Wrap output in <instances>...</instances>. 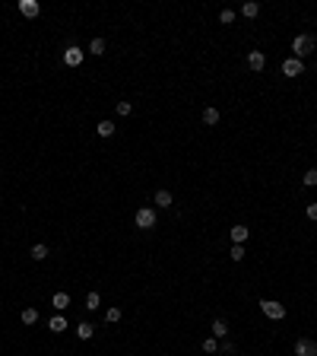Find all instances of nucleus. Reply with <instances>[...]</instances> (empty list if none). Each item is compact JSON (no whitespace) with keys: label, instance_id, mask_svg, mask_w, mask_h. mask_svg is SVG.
I'll use <instances>...</instances> for the list:
<instances>
[{"label":"nucleus","instance_id":"1","mask_svg":"<svg viewBox=\"0 0 317 356\" xmlns=\"http://www.w3.org/2000/svg\"><path fill=\"white\" fill-rule=\"evenodd\" d=\"M314 51V35H295L292 38V57H308Z\"/></svg>","mask_w":317,"mask_h":356},{"label":"nucleus","instance_id":"2","mask_svg":"<svg viewBox=\"0 0 317 356\" xmlns=\"http://www.w3.org/2000/svg\"><path fill=\"white\" fill-rule=\"evenodd\" d=\"M260 312H264L267 318H273V321L286 318V305H282V302H276V299H260Z\"/></svg>","mask_w":317,"mask_h":356},{"label":"nucleus","instance_id":"3","mask_svg":"<svg viewBox=\"0 0 317 356\" xmlns=\"http://www.w3.org/2000/svg\"><path fill=\"white\" fill-rule=\"evenodd\" d=\"M133 223H137V229H152V226H156V210H152V207H140Z\"/></svg>","mask_w":317,"mask_h":356},{"label":"nucleus","instance_id":"4","mask_svg":"<svg viewBox=\"0 0 317 356\" xmlns=\"http://www.w3.org/2000/svg\"><path fill=\"white\" fill-rule=\"evenodd\" d=\"M295 356H317V344L311 337H298L295 340Z\"/></svg>","mask_w":317,"mask_h":356},{"label":"nucleus","instance_id":"5","mask_svg":"<svg viewBox=\"0 0 317 356\" xmlns=\"http://www.w3.org/2000/svg\"><path fill=\"white\" fill-rule=\"evenodd\" d=\"M301 70H305V64H301L298 57H286L282 60V77H301Z\"/></svg>","mask_w":317,"mask_h":356},{"label":"nucleus","instance_id":"6","mask_svg":"<svg viewBox=\"0 0 317 356\" xmlns=\"http://www.w3.org/2000/svg\"><path fill=\"white\" fill-rule=\"evenodd\" d=\"M64 64L67 67H79L83 64V48H79V45H70V48L64 51Z\"/></svg>","mask_w":317,"mask_h":356},{"label":"nucleus","instance_id":"7","mask_svg":"<svg viewBox=\"0 0 317 356\" xmlns=\"http://www.w3.org/2000/svg\"><path fill=\"white\" fill-rule=\"evenodd\" d=\"M19 13L29 19H35L38 13H42V6H38V0H19Z\"/></svg>","mask_w":317,"mask_h":356},{"label":"nucleus","instance_id":"8","mask_svg":"<svg viewBox=\"0 0 317 356\" xmlns=\"http://www.w3.org/2000/svg\"><path fill=\"white\" fill-rule=\"evenodd\" d=\"M247 67H251V70H264L267 67V55L264 51H251V55H247Z\"/></svg>","mask_w":317,"mask_h":356},{"label":"nucleus","instance_id":"9","mask_svg":"<svg viewBox=\"0 0 317 356\" xmlns=\"http://www.w3.org/2000/svg\"><path fill=\"white\" fill-rule=\"evenodd\" d=\"M51 305L57 308V312H64V308L70 305V293H64V290H60V293H54V296H51Z\"/></svg>","mask_w":317,"mask_h":356},{"label":"nucleus","instance_id":"10","mask_svg":"<svg viewBox=\"0 0 317 356\" xmlns=\"http://www.w3.org/2000/svg\"><path fill=\"white\" fill-rule=\"evenodd\" d=\"M247 226H232V229H228V236H232V245H241V242L247 239Z\"/></svg>","mask_w":317,"mask_h":356},{"label":"nucleus","instance_id":"11","mask_svg":"<svg viewBox=\"0 0 317 356\" xmlns=\"http://www.w3.org/2000/svg\"><path fill=\"white\" fill-rule=\"evenodd\" d=\"M210 334H213L216 340H219V337H225V334H228V321H225V318H216V321H213V331H210Z\"/></svg>","mask_w":317,"mask_h":356},{"label":"nucleus","instance_id":"12","mask_svg":"<svg viewBox=\"0 0 317 356\" xmlns=\"http://www.w3.org/2000/svg\"><path fill=\"white\" fill-rule=\"evenodd\" d=\"M48 328H51V331H54V334H60V331H67V318H64V315H60V312H57V315H54V318L48 321Z\"/></svg>","mask_w":317,"mask_h":356},{"label":"nucleus","instance_id":"13","mask_svg":"<svg viewBox=\"0 0 317 356\" xmlns=\"http://www.w3.org/2000/svg\"><path fill=\"white\" fill-rule=\"evenodd\" d=\"M92 334H96V328H92L89 321H79V328H76V337H79V340H89Z\"/></svg>","mask_w":317,"mask_h":356},{"label":"nucleus","instance_id":"14","mask_svg":"<svg viewBox=\"0 0 317 356\" xmlns=\"http://www.w3.org/2000/svg\"><path fill=\"white\" fill-rule=\"evenodd\" d=\"M203 124H219V109H213V105H210V109H203Z\"/></svg>","mask_w":317,"mask_h":356},{"label":"nucleus","instance_id":"15","mask_svg":"<svg viewBox=\"0 0 317 356\" xmlns=\"http://www.w3.org/2000/svg\"><path fill=\"white\" fill-rule=\"evenodd\" d=\"M260 13V3H254V0H247L244 6H241V16H247V19H254Z\"/></svg>","mask_w":317,"mask_h":356},{"label":"nucleus","instance_id":"16","mask_svg":"<svg viewBox=\"0 0 317 356\" xmlns=\"http://www.w3.org/2000/svg\"><path fill=\"white\" fill-rule=\"evenodd\" d=\"M89 55H96V57L105 55V38H92L89 42Z\"/></svg>","mask_w":317,"mask_h":356},{"label":"nucleus","instance_id":"17","mask_svg":"<svg viewBox=\"0 0 317 356\" xmlns=\"http://www.w3.org/2000/svg\"><path fill=\"white\" fill-rule=\"evenodd\" d=\"M45 258H48V245H42V242L32 245V261H45Z\"/></svg>","mask_w":317,"mask_h":356},{"label":"nucleus","instance_id":"18","mask_svg":"<svg viewBox=\"0 0 317 356\" xmlns=\"http://www.w3.org/2000/svg\"><path fill=\"white\" fill-rule=\"evenodd\" d=\"M96 131H98V137H111V134H114V124H111V121H98Z\"/></svg>","mask_w":317,"mask_h":356},{"label":"nucleus","instance_id":"19","mask_svg":"<svg viewBox=\"0 0 317 356\" xmlns=\"http://www.w3.org/2000/svg\"><path fill=\"white\" fill-rule=\"evenodd\" d=\"M121 315H124V312H121L118 305H111V308L105 312V321H108V325H118V321H121Z\"/></svg>","mask_w":317,"mask_h":356},{"label":"nucleus","instance_id":"20","mask_svg":"<svg viewBox=\"0 0 317 356\" xmlns=\"http://www.w3.org/2000/svg\"><path fill=\"white\" fill-rule=\"evenodd\" d=\"M156 204H159V207H171V191H165V188H162V191H156Z\"/></svg>","mask_w":317,"mask_h":356},{"label":"nucleus","instance_id":"21","mask_svg":"<svg viewBox=\"0 0 317 356\" xmlns=\"http://www.w3.org/2000/svg\"><path fill=\"white\" fill-rule=\"evenodd\" d=\"M98 305H102V296H98V293H89V296H86V308H89V312H96Z\"/></svg>","mask_w":317,"mask_h":356},{"label":"nucleus","instance_id":"22","mask_svg":"<svg viewBox=\"0 0 317 356\" xmlns=\"http://www.w3.org/2000/svg\"><path fill=\"white\" fill-rule=\"evenodd\" d=\"M203 350H206V353H210V356H213V353H219V340H216V337H213V334H210V337H206V340H203Z\"/></svg>","mask_w":317,"mask_h":356},{"label":"nucleus","instance_id":"23","mask_svg":"<svg viewBox=\"0 0 317 356\" xmlns=\"http://www.w3.org/2000/svg\"><path fill=\"white\" fill-rule=\"evenodd\" d=\"M35 321H38L35 308H23V325H35Z\"/></svg>","mask_w":317,"mask_h":356},{"label":"nucleus","instance_id":"24","mask_svg":"<svg viewBox=\"0 0 317 356\" xmlns=\"http://www.w3.org/2000/svg\"><path fill=\"white\" fill-rule=\"evenodd\" d=\"M219 23H222V26H232V23H235V10H222V13H219Z\"/></svg>","mask_w":317,"mask_h":356},{"label":"nucleus","instance_id":"25","mask_svg":"<svg viewBox=\"0 0 317 356\" xmlns=\"http://www.w3.org/2000/svg\"><path fill=\"white\" fill-rule=\"evenodd\" d=\"M301 181H305L308 188H314V185H317V169H308V172H305V178H301Z\"/></svg>","mask_w":317,"mask_h":356},{"label":"nucleus","instance_id":"26","mask_svg":"<svg viewBox=\"0 0 317 356\" xmlns=\"http://www.w3.org/2000/svg\"><path fill=\"white\" fill-rule=\"evenodd\" d=\"M114 109H118V115H121V118H127V115L133 111V105H130V102H118Z\"/></svg>","mask_w":317,"mask_h":356},{"label":"nucleus","instance_id":"27","mask_svg":"<svg viewBox=\"0 0 317 356\" xmlns=\"http://www.w3.org/2000/svg\"><path fill=\"white\" fill-rule=\"evenodd\" d=\"M228 254H232V261H244V248H241V245H232V251H228Z\"/></svg>","mask_w":317,"mask_h":356},{"label":"nucleus","instance_id":"28","mask_svg":"<svg viewBox=\"0 0 317 356\" xmlns=\"http://www.w3.org/2000/svg\"><path fill=\"white\" fill-rule=\"evenodd\" d=\"M219 350H222V353H235V344H232V340H222Z\"/></svg>","mask_w":317,"mask_h":356},{"label":"nucleus","instance_id":"29","mask_svg":"<svg viewBox=\"0 0 317 356\" xmlns=\"http://www.w3.org/2000/svg\"><path fill=\"white\" fill-rule=\"evenodd\" d=\"M305 213H308V219H314V223H317V204H308Z\"/></svg>","mask_w":317,"mask_h":356}]
</instances>
